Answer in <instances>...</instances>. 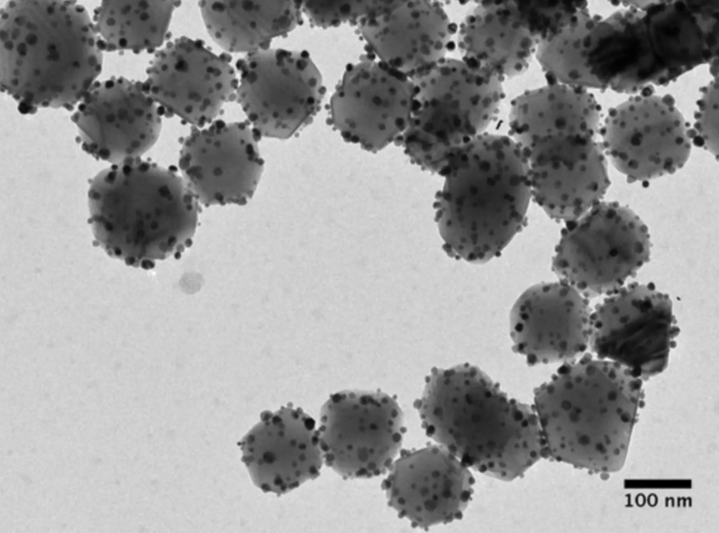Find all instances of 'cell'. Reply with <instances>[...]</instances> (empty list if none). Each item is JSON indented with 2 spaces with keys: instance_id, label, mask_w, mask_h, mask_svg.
<instances>
[{
  "instance_id": "obj_13",
  "label": "cell",
  "mask_w": 719,
  "mask_h": 533,
  "mask_svg": "<svg viewBox=\"0 0 719 533\" xmlns=\"http://www.w3.org/2000/svg\"><path fill=\"white\" fill-rule=\"evenodd\" d=\"M231 61L230 55L215 54L202 40L181 36L156 53L143 88L166 116L202 128L237 98L238 79Z\"/></svg>"
},
{
  "instance_id": "obj_4",
  "label": "cell",
  "mask_w": 719,
  "mask_h": 533,
  "mask_svg": "<svg viewBox=\"0 0 719 533\" xmlns=\"http://www.w3.org/2000/svg\"><path fill=\"white\" fill-rule=\"evenodd\" d=\"M435 219L451 257L485 263L526 223L532 198L528 159L510 136L483 133L457 149L439 174Z\"/></svg>"
},
{
  "instance_id": "obj_16",
  "label": "cell",
  "mask_w": 719,
  "mask_h": 533,
  "mask_svg": "<svg viewBox=\"0 0 719 533\" xmlns=\"http://www.w3.org/2000/svg\"><path fill=\"white\" fill-rule=\"evenodd\" d=\"M525 156L532 197L557 221L581 217L610 186L603 149L595 138L553 136L537 142Z\"/></svg>"
},
{
  "instance_id": "obj_8",
  "label": "cell",
  "mask_w": 719,
  "mask_h": 533,
  "mask_svg": "<svg viewBox=\"0 0 719 533\" xmlns=\"http://www.w3.org/2000/svg\"><path fill=\"white\" fill-rule=\"evenodd\" d=\"M236 101L261 137L289 139L320 110L326 87L306 51L268 48L238 59Z\"/></svg>"
},
{
  "instance_id": "obj_11",
  "label": "cell",
  "mask_w": 719,
  "mask_h": 533,
  "mask_svg": "<svg viewBox=\"0 0 719 533\" xmlns=\"http://www.w3.org/2000/svg\"><path fill=\"white\" fill-rule=\"evenodd\" d=\"M689 129L673 97L647 86L610 108L599 134L613 165L632 183L682 168L692 148Z\"/></svg>"
},
{
  "instance_id": "obj_9",
  "label": "cell",
  "mask_w": 719,
  "mask_h": 533,
  "mask_svg": "<svg viewBox=\"0 0 719 533\" xmlns=\"http://www.w3.org/2000/svg\"><path fill=\"white\" fill-rule=\"evenodd\" d=\"M678 334L670 297L652 284L633 283L595 307L589 346L597 358L646 380L667 367Z\"/></svg>"
},
{
  "instance_id": "obj_10",
  "label": "cell",
  "mask_w": 719,
  "mask_h": 533,
  "mask_svg": "<svg viewBox=\"0 0 719 533\" xmlns=\"http://www.w3.org/2000/svg\"><path fill=\"white\" fill-rule=\"evenodd\" d=\"M325 464L343 478L386 473L406 431L396 399L381 391L331 394L318 428Z\"/></svg>"
},
{
  "instance_id": "obj_7",
  "label": "cell",
  "mask_w": 719,
  "mask_h": 533,
  "mask_svg": "<svg viewBox=\"0 0 719 533\" xmlns=\"http://www.w3.org/2000/svg\"><path fill=\"white\" fill-rule=\"evenodd\" d=\"M648 228L629 207L600 202L565 223L552 269L585 297L610 295L649 261Z\"/></svg>"
},
{
  "instance_id": "obj_24",
  "label": "cell",
  "mask_w": 719,
  "mask_h": 533,
  "mask_svg": "<svg viewBox=\"0 0 719 533\" xmlns=\"http://www.w3.org/2000/svg\"><path fill=\"white\" fill-rule=\"evenodd\" d=\"M601 106L587 89L547 84L523 92L511 104L509 135L527 153L543 138L579 135L595 138Z\"/></svg>"
},
{
  "instance_id": "obj_18",
  "label": "cell",
  "mask_w": 719,
  "mask_h": 533,
  "mask_svg": "<svg viewBox=\"0 0 719 533\" xmlns=\"http://www.w3.org/2000/svg\"><path fill=\"white\" fill-rule=\"evenodd\" d=\"M357 32L367 54L411 78L446 58L456 25L436 1H373Z\"/></svg>"
},
{
  "instance_id": "obj_5",
  "label": "cell",
  "mask_w": 719,
  "mask_h": 533,
  "mask_svg": "<svg viewBox=\"0 0 719 533\" xmlns=\"http://www.w3.org/2000/svg\"><path fill=\"white\" fill-rule=\"evenodd\" d=\"M95 243L135 267L181 254L192 242L198 201L175 168L140 158L99 172L88 190Z\"/></svg>"
},
{
  "instance_id": "obj_22",
  "label": "cell",
  "mask_w": 719,
  "mask_h": 533,
  "mask_svg": "<svg viewBox=\"0 0 719 533\" xmlns=\"http://www.w3.org/2000/svg\"><path fill=\"white\" fill-rule=\"evenodd\" d=\"M457 41L462 59L501 79L525 72L539 42L522 1L479 2L461 24Z\"/></svg>"
},
{
  "instance_id": "obj_1",
  "label": "cell",
  "mask_w": 719,
  "mask_h": 533,
  "mask_svg": "<svg viewBox=\"0 0 719 533\" xmlns=\"http://www.w3.org/2000/svg\"><path fill=\"white\" fill-rule=\"evenodd\" d=\"M414 407L428 437L468 468L503 481L547 458L533 407L470 364L431 369Z\"/></svg>"
},
{
  "instance_id": "obj_26",
  "label": "cell",
  "mask_w": 719,
  "mask_h": 533,
  "mask_svg": "<svg viewBox=\"0 0 719 533\" xmlns=\"http://www.w3.org/2000/svg\"><path fill=\"white\" fill-rule=\"evenodd\" d=\"M179 1H103L94 12L102 51L139 53L160 47Z\"/></svg>"
},
{
  "instance_id": "obj_6",
  "label": "cell",
  "mask_w": 719,
  "mask_h": 533,
  "mask_svg": "<svg viewBox=\"0 0 719 533\" xmlns=\"http://www.w3.org/2000/svg\"><path fill=\"white\" fill-rule=\"evenodd\" d=\"M410 79V120L396 143L411 162L440 174L457 149L483 134L494 120L504 97L503 79L450 57Z\"/></svg>"
},
{
  "instance_id": "obj_21",
  "label": "cell",
  "mask_w": 719,
  "mask_h": 533,
  "mask_svg": "<svg viewBox=\"0 0 719 533\" xmlns=\"http://www.w3.org/2000/svg\"><path fill=\"white\" fill-rule=\"evenodd\" d=\"M718 2L659 1L640 5L657 73L666 85L718 59Z\"/></svg>"
},
{
  "instance_id": "obj_14",
  "label": "cell",
  "mask_w": 719,
  "mask_h": 533,
  "mask_svg": "<svg viewBox=\"0 0 719 533\" xmlns=\"http://www.w3.org/2000/svg\"><path fill=\"white\" fill-rule=\"evenodd\" d=\"M260 139L248 120L192 126L181 138L178 166L197 200L205 206L246 205L264 169Z\"/></svg>"
},
{
  "instance_id": "obj_25",
  "label": "cell",
  "mask_w": 719,
  "mask_h": 533,
  "mask_svg": "<svg viewBox=\"0 0 719 533\" xmlns=\"http://www.w3.org/2000/svg\"><path fill=\"white\" fill-rule=\"evenodd\" d=\"M201 16L210 37L230 53L268 49L303 23L302 1H201Z\"/></svg>"
},
{
  "instance_id": "obj_27",
  "label": "cell",
  "mask_w": 719,
  "mask_h": 533,
  "mask_svg": "<svg viewBox=\"0 0 719 533\" xmlns=\"http://www.w3.org/2000/svg\"><path fill=\"white\" fill-rule=\"evenodd\" d=\"M599 18L586 5L539 41L535 55L548 84L599 89L587 67L588 36Z\"/></svg>"
},
{
  "instance_id": "obj_15",
  "label": "cell",
  "mask_w": 719,
  "mask_h": 533,
  "mask_svg": "<svg viewBox=\"0 0 719 533\" xmlns=\"http://www.w3.org/2000/svg\"><path fill=\"white\" fill-rule=\"evenodd\" d=\"M164 110L140 82L111 77L95 82L72 121L84 151L111 164L139 158L157 142Z\"/></svg>"
},
{
  "instance_id": "obj_20",
  "label": "cell",
  "mask_w": 719,
  "mask_h": 533,
  "mask_svg": "<svg viewBox=\"0 0 719 533\" xmlns=\"http://www.w3.org/2000/svg\"><path fill=\"white\" fill-rule=\"evenodd\" d=\"M238 446L254 484L278 496L318 478L324 462L315 420L292 404L264 411Z\"/></svg>"
},
{
  "instance_id": "obj_12",
  "label": "cell",
  "mask_w": 719,
  "mask_h": 533,
  "mask_svg": "<svg viewBox=\"0 0 719 533\" xmlns=\"http://www.w3.org/2000/svg\"><path fill=\"white\" fill-rule=\"evenodd\" d=\"M412 98L408 76L366 53L346 66L329 99L327 124L346 142L376 153L405 132Z\"/></svg>"
},
{
  "instance_id": "obj_28",
  "label": "cell",
  "mask_w": 719,
  "mask_h": 533,
  "mask_svg": "<svg viewBox=\"0 0 719 533\" xmlns=\"http://www.w3.org/2000/svg\"><path fill=\"white\" fill-rule=\"evenodd\" d=\"M373 1H302V13L311 26L328 28L343 23L357 25Z\"/></svg>"
},
{
  "instance_id": "obj_3",
  "label": "cell",
  "mask_w": 719,
  "mask_h": 533,
  "mask_svg": "<svg viewBox=\"0 0 719 533\" xmlns=\"http://www.w3.org/2000/svg\"><path fill=\"white\" fill-rule=\"evenodd\" d=\"M2 90L23 114L72 110L102 68L100 39L75 1H10L1 10Z\"/></svg>"
},
{
  "instance_id": "obj_2",
  "label": "cell",
  "mask_w": 719,
  "mask_h": 533,
  "mask_svg": "<svg viewBox=\"0 0 719 533\" xmlns=\"http://www.w3.org/2000/svg\"><path fill=\"white\" fill-rule=\"evenodd\" d=\"M643 397V380L587 353L535 388L533 408L546 456L591 473L624 465Z\"/></svg>"
},
{
  "instance_id": "obj_17",
  "label": "cell",
  "mask_w": 719,
  "mask_h": 533,
  "mask_svg": "<svg viewBox=\"0 0 719 533\" xmlns=\"http://www.w3.org/2000/svg\"><path fill=\"white\" fill-rule=\"evenodd\" d=\"M381 484L388 505L413 528L461 519L473 494L468 467L441 446L401 450Z\"/></svg>"
},
{
  "instance_id": "obj_19",
  "label": "cell",
  "mask_w": 719,
  "mask_h": 533,
  "mask_svg": "<svg viewBox=\"0 0 719 533\" xmlns=\"http://www.w3.org/2000/svg\"><path fill=\"white\" fill-rule=\"evenodd\" d=\"M589 300L568 283L526 289L510 313L512 348L528 365L573 361L589 346Z\"/></svg>"
},
{
  "instance_id": "obj_23",
  "label": "cell",
  "mask_w": 719,
  "mask_h": 533,
  "mask_svg": "<svg viewBox=\"0 0 719 533\" xmlns=\"http://www.w3.org/2000/svg\"><path fill=\"white\" fill-rule=\"evenodd\" d=\"M587 67L599 89L636 93L657 84L639 5L595 22L588 36Z\"/></svg>"
},
{
  "instance_id": "obj_29",
  "label": "cell",
  "mask_w": 719,
  "mask_h": 533,
  "mask_svg": "<svg viewBox=\"0 0 719 533\" xmlns=\"http://www.w3.org/2000/svg\"><path fill=\"white\" fill-rule=\"evenodd\" d=\"M702 92L689 136L692 143L718 156V77L704 86Z\"/></svg>"
}]
</instances>
